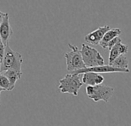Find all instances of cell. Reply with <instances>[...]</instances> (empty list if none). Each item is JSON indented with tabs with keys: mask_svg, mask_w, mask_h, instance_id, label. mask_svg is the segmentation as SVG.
Here are the masks:
<instances>
[{
	"mask_svg": "<svg viewBox=\"0 0 131 126\" xmlns=\"http://www.w3.org/2000/svg\"><path fill=\"white\" fill-rule=\"evenodd\" d=\"M5 14H6V13H3V12L0 11V24H1V23H2V21L3 20V17H4Z\"/></svg>",
	"mask_w": 131,
	"mask_h": 126,
	"instance_id": "cell-17",
	"label": "cell"
},
{
	"mask_svg": "<svg viewBox=\"0 0 131 126\" xmlns=\"http://www.w3.org/2000/svg\"><path fill=\"white\" fill-rule=\"evenodd\" d=\"M109 65H110L113 67L118 68V69L128 70L129 69L128 68L129 67V60L125 55H119Z\"/></svg>",
	"mask_w": 131,
	"mask_h": 126,
	"instance_id": "cell-13",
	"label": "cell"
},
{
	"mask_svg": "<svg viewBox=\"0 0 131 126\" xmlns=\"http://www.w3.org/2000/svg\"><path fill=\"white\" fill-rule=\"evenodd\" d=\"M68 46L70 49V51L65 53L66 62H67V70L72 73L73 71L83 69L86 67L81 53L80 50L75 45L71 43L68 44Z\"/></svg>",
	"mask_w": 131,
	"mask_h": 126,
	"instance_id": "cell-5",
	"label": "cell"
},
{
	"mask_svg": "<svg viewBox=\"0 0 131 126\" xmlns=\"http://www.w3.org/2000/svg\"><path fill=\"white\" fill-rule=\"evenodd\" d=\"M86 72H94L97 74H107V73H129V70H123V69H118L113 67L110 65H102V66H96L92 67H85L83 69H80L76 71L72 72L73 74H82Z\"/></svg>",
	"mask_w": 131,
	"mask_h": 126,
	"instance_id": "cell-6",
	"label": "cell"
},
{
	"mask_svg": "<svg viewBox=\"0 0 131 126\" xmlns=\"http://www.w3.org/2000/svg\"><path fill=\"white\" fill-rule=\"evenodd\" d=\"M23 63V58L21 53L14 51L7 45L5 49V53L3 57L1 60V67L0 72L3 73L7 70H16L18 71H22L21 67Z\"/></svg>",
	"mask_w": 131,
	"mask_h": 126,
	"instance_id": "cell-1",
	"label": "cell"
},
{
	"mask_svg": "<svg viewBox=\"0 0 131 126\" xmlns=\"http://www.w3.org/2000/svg\"><path fill=\"white\" fill-rule=\"evenodd\" d=\"M13 35V30L11 27L9 23V16L7 13H6L3 20L0 24V37H1L4 45L6 46L9 45V40Z\"/></svg>",
	"mask_w": 131,
	"mask_h": 126,
	"instance_id": "cell-7",
	"label": "cell"
},
{
	"mask_svg": "<svg viewBox=\"0 0 131 126\" xmlns=\"http://www.w3.org/2000/svg\"><path fill=\"white\" fill-rule=\"evenodd\" d=\"M86 93L89 98L94 102L103 101L108 102L114 94V89L106 84H98L96 86H86Z\"/></svg>",
	"mask_w": 131,
	"mask_h": 126,
	"instance_id": "cell-3",
	"label": "cell"
},
{
	"mask_svg": "<svg viewBox=\"0 0 131 126\" xmlns=\"http://www.w3.org/2000/svg\"><path fill=\"white\" fill-rule=\"evenodd\" d=\"M83 84L80 74L70 73L59 80V85L58 88L61 93H68L74 96H78L79 90Z\"/></svg>",
	"mask_w": 131,
	"mask_h": 126,
	"instance_id": "cell-2",
	"label": "cell"
},
{
	"mask_svg": "<svg viewBox=\"0 0 131 126\" xmlns=\"http://www.w3.org/2000/svg\"><path fill=\"white\" fill-rule=\"evenodd\" d=\"M5 49H6V46L4 45L1 37H0V60H2L4 53H5Z\"/></svg>",
	"mask_w": 131,
	"mask_h": 126,
	"instance_id": "cell-16",
	"label": "cell"
},
{
	"mask_svg": "<svg viewBox=\"0 0 131 126\" xmlns=\"http://www.w3.org/2000/svg\"><path fill=\"white\" fill-rule=\"evenodd\" d=\"M110 29V27L108 25L100 26V27L97 28L96 30L90 32V33H88L85 36L84 40H85L86 43H90L91 45H94V46L99 45V43L101 41V40L103 39L104 34Z\"/></svg>",
	"mask_w": 131,
	"mask_h": 126,
	"instance_id": "cell-8",
	"label": "cell"
},
{
	"mask_svg": "<svg viewBox=\"0 0 131 126\" xmlns=\"http://www.w3.org/2000/svg\"><path fill=\"white\" fill-rule=\"evenodd\" d=\"M3 91V90L2 88H0V94H1V92H2ZM0 102H1V101H0Z\"/></svg>",
	"mask_w": 131,
	"mask_h": 126,
	"instance_id": "cell-18",
	"label": "cell"
},
{
	"mask_svg": "<svg viewBox=\"0 0 131 126\" xmlns=\"http://www.w3.org/2000/svg\"><path fill=\"white\" fill-rule=\"evenodd\" d=\"M0 67H1V60H0ZM0 74H1V72H0Z\"/></svg>",
	"mask_w": 131,
	"mask_h": 126,
	"instance_id": "cell-19",
	"label": "cell"
},
{
	"mask_svg": "<svg viewBox=\"0 0 131 126\" xmlns=\"http://www.w3.org/2000/svg\"><path fill=\"white\" fill-rule=\"evenodd\" d=\"M80 53L86 67H92L96 66H102L105 64L103 57L100 53L95 48L88 44L83 43Z\"/></svg>",
	"mask_w": 131,
	"mask_h": 126,
	"instance_id": "cell-4",
	"label": "cell"
},
{
	"mask_svg": "<svg viewBox=\"0 0 131 126\" xmlns=\"http://www.w3.org/2000/svg\"><path fill=\"white\" fill-rule=\"evenodd\" d=\"M3 74L5 75L8 78V80L9 81V83L11 84L12 88L14 89L16 83L17 82V81H19L21 78V77L23 75V72L11 69V70H7L6 71L3 72Z\"/></svg>",
	"mask_w": 131,
	"mask_h": 126,
	"instance_id": "cell-12",
	"label": "cell"
},
{
	"mask_svg": "<svg viewBox=\"0 0 131 126\" xmlns=\"http://www.w3.org/2000/svg\"><path fill=\"white\" fill-rule=\"evenodd\" d=\"M119 42H122V40H121L119 36H116L115 38H113V40H111L108 43V44H107V48H108L109 50H110L115 44H116L117 43H119Z\"/></svg>",
	"mask_w": 131,
	"mask_h": 126,
	"instance_id": "cell-15",
	"label": "cell"
},
{
	"mask_svg": "<svg viewBox=\"0 0 131 126\" xmlns=\"http://www.w3.org/2000/svg\"><path fill=\"white\" fill-rule=\"evenodd\" d=\"M121 30L119 28H113V29H110L103 36V39L101 40V41L100 42L99 45L103 47V49H107V44L108 43L113 40V38H115L116 36H119L121 34Z\"/></svg>",
	"mask_w": 131,
	"mask_h": 126,
	"instance_id": "cell-11",
	"label": "cell"
},
{
	"mask_svg": "<svg viewBox=\"0 0 131 126\" xmlns=\"http://www.w3.org/2000/svg\"><path fill=\"white\" fill-rule=\"evenodd\" d=\"M104 77L100 74L94 72H86L83 74L82 82L86 86H96L103 84Z\"/></svg>",
	"mask_w": 131,
	"mask_h": 126,
	"instance_id": "cell-9",
	"label": "cell"
},
{
	"mask_svg": "<svg viewBox=\"0 0 131 126\" xmlns=\"http://www.w3.org/2000/svg\"><path fill=\"white\" fill-rule=\"evenodd\" d=\"M129 46L126 44L122 43V42L117 43L115 44L110 50V55H109V64L119 55H125L128 53Z\"/></svg>",
	"mask_w": 131,
	"mask_h": 126,
	"instance_id": "cell-10",
	"label": "cell"
},
{
	"mask_svg": "<svg viewBox=\"0 0 131 126\" xmlns=\"http://www.w3.org/2000/svg\"><path fill=\"white\" fill-rule=\"evenodd\" d=\"M0 88H2L3 91H9L13 90L11 87V84L8 78L3 74H0Z\"/></svg>",
	"mask_w": 131,
	"mask_h": 126,
	"instance_id": "cell-14",
	"label": "cell"
},
{
	"mask_svg": "<svg viewBox=\"0 0 131 126\" xmlns=\"http://www.w3.org/2000/svg\"><path fill=\"white\" fill-rule=\"evenodd\" d=\"M0 104H1V102H0Z\"/></svg>",
	"mask_w": 131,
	"mask_h": 126,
	"instance_id": "cell-20",
	"label": "cell"
}]
</instances>
